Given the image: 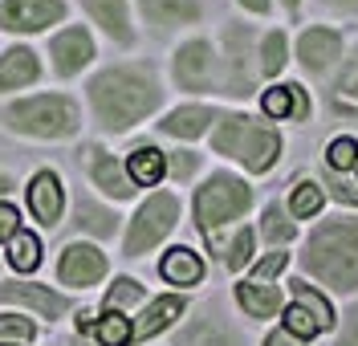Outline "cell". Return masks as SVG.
<instances>
[{"mask_svg":"<svg viewBox=\"0 0 358 346\" xmlns=\"http://www.w3.org/2000/svg\"><path fill=\"white\" fill-rule=\"evenodd\" d=\"M90 110L106 131H131L163 102L159 78L147 66H110L90 78Z\"/></svg>","mask_w":358,"mask_h":346,"instance_id":"cell-1","label":"cell"},{"mask_svg":"<svg viewBox=\"0 0 358 346\" xmlns=\"http://www.w3.org/2000/svg\"><path fill=\"white\" fill-rule=\"evenodd\" d=\"M306 269L342 294L358 289V220H330L306 245Z\"/></svg>","mask_w":358,"mask_h":346,"instance_id":"cell-2","label":"cell"},{"mask_svg":"<svg viewBox=\"0 0 358 346\" xmlns=\"http://www.w3.org/2000/svg\"><path fill=\"white\" fill-rule=\"evenodd\" d=\"M0 122L13 131V135H24V138H69L78 127H82V110L69 94H29L21 102L4 106Z\"/></svg>","mask_w":358,"mask_h":346,"instance_id":"cell-3","label":"cell"},{"mask_svg":"<svg viewBox=\"0 0 358 346\" xmlns=\"http://www.w3.org/2000/svg\"><path fill=\"white\" fill-rule=\"evenodd\" d=\"M212 147L228 159H241L248 171H268L277 163L281 138H277L273 127H265V122H257L248 115H224L216 135H212Z\"/></svg>","mask_w":358,"mask_h":346,"instance_id":"cell-4","label":"cell"},{"mask_svg":"<svg viewBox=\"0 0 358 346\" xmlns=\"http://www.w3.org/2000/svg\"><path fill=\"white\" fill-rule=\"evenodd\" d=\"M248 204H252V192H248L245 180H236L228 171H216L196 192V229L208 236V245H220V229L232 224L236 216H245Z\"/></svg>","mask_w":358,"mask_h":346,"instance_id":"cell-5","label":"cell"},{"mask_svg":"<svg viewBox=\"0 0 358 346\" xmlns=\"http://www.w3.org/2000/svg\"><path fill=\"white\" fill-rule=\"evenodd\" d=\"M179 220V200L171 196V192H155L147 204L134 212L131 229H127V240H122V249H127V257H143L151 253L159 240L167 236V232L176 229Z\"/></svg>","mask_w":358,"mask_h":346,"instance_id":"cell-6","label":"cell"},{"mask_svg":"<svg viewBox=\"0 0 358 346\" xmlns=\"http://www.w3.org/2000/svg\"><path fill=\"white\" fill-rule=\"evenodd\" d=\"M57 21H66V0H0L4 33H45Z\"/></svg>","mask_w":358,"mask_h":346,"instance_id":"cell-7","label":"cell"},{"mask_svg":"<svg viewBox=\"0 0 358 346\" xmlns=\"http://www.w3.org/2000/svg\"><path fill=\"white\" fill-rule=\"evenodd\" d=\"M330 326H334V310H330V301L322 298L313 285H293V305L285 310V330L306 343V338L322 334V330H330Z\"/></svg>","mask_w":358,"mask_h":346,"instance_id":"cell-8","label":"cell"},{"mask_svg":"<svg viewBox=\"0 0 358 346\" xmlns=\"http://www.w3.org/2000/svg\"><path fill=\"white\" fill-rule=\"evenodd\" d=\"M106 277V253L102 249H94L86 240H73L62 249L57 257V281L69 285V289H90V285H98Z\"/></svg>","mask_w":358,"mask_h":346,"instance_id":"cell-9","label":"cell"},{"mask_svg":"<svg viewBox=\"0 0 358 346\" xmlns=\"http://www.w3.org/2000/svg\"><path fill=\"white\" fill-rule=\"evenodd\" d=\"M49 57H53V73L57 78H73L94 62V37L86 24H66L62 33L49 37Z\"/></svg>","mask_w":358,"mask_h":346,"instance_id":"cell-10","label":"cell"},{"mask_svg":"<svg viewBox=\"0 0 358 346\" xmlns=\"http://www.w3.org/2000/svg\"><path fill=\"white\" fill-rule=\"evenodd\" d=\"M0 305H21V310H33V314L57 322L69 310V298L57 294L53 285H37V281H0Z\"/></svg>","mask_w":358,"mask_h":346,"instance_id":"cell-11","label":"cell"},{"mask_svg":"<svg viewBox=\"0 0 358 346\" xmlns=\"http://www.w3.org/2000/svg\"><path fill=\"white\" fill-rule=\"evenodd\" d=\"M24 200H29V212L41 229H57L62 224V212H66V184L57 171H37L29 187H24Z\"/></svg>","mask_w":358,"mask_h":346,"instance_id":"cell-12","label":"cell"},{"mask_svg":"<svg viewBox=\"0 0 358 346\" xmlns=\"http://www.w3.org/2000/svg\"><path fill=\"white\" fill-rule=\"evenodd\" d=\"M176 82L179 90H212L220 82V69H216V53L208 41H187V45L176 53Z\"/></svg>","mask_w":358,"mask_h":346,"instance_id":"cell-13","label":"cell"},{"mask_svg":"<svg viewBox=\"0 0 358 346\" xmlns=\"http://www.w3.org/2000/svg\"><path fill=\"white\" fill-rule=\"evenodd\" d=\"M82 163H86L94 187H102L110 200H131L134 192H138L131 180V171H127V163L118 159V155H110L106 147H86L82 151Z\"/></svg>","mask_w":358,"mask_h":346,"instance_id":"cell-14","label":"cell"},{"mask_svg":"<svg viewBox=\"0 0 358 346\" xmlns=\"http://www.w3.org/2000/svg\"><path fill=\"white\" fill-rule=\"evenodd\" d=\"M41 78V62L29 45H8L0 53V94L24 90Z\"/></svg>","mask_w":358,"mask_h":346,"instance_id":"cell-15","label":"cell"},{"mask_svg":"<svg viewBox=\"0 0 358 346\" xmlns=\"http://www.w3.org/2000/svg\"><path fill=\"white\" fill-rule=\"evenodd\" d=\"M338 49H342V37H338L334 29H306L301 41H297V57H301V66L310 69V73H326V69L334 66Z\"/></svg>","mask_w":358,"mask_h":346,"instance_id":"cell-16","label":"cell"},{"mask_svg":"<svg viewBox=\"0 0 358 346\" xmlns=\"http://www.w3.org/2000/svg\"><path fill=\"white\" fill-rule=\"evenodd\" d=\"M90 13V21L98 24L106 37H114L118 45H134V29H131V13L127 0H82Z\"/></svg>","mask_w":358,"mask_h":346,"instance_id":"cell-17","label":"cell"},{"mask_svg":"<svg viewBox=\"0 0 358 346\" xmlns=\"http://www.w3.org/2000/svg\"><path fill=\"white\" fill-rule=\"evenodd\" d=\"M179 314H183V298H176V294H171V298H167V294H163V298H155L147 310H143V314H138L131 343H147V338L163 334V330L179 318Z\"/></svg>","mask_w":358,"mask_h":346,"instance_id":"cell-18","label":"cell"},{"mask_svg":"<svg viewBox=\"0 0 358 346\" xmlns=\"http://www.w3.org/2000/svg\"><path fill=\"white\" fill-rule=\"evenodd\" d=\"M216 122V110L212 106H203V102H192V106H179L171 115L159 122V131L171 138H200L208 127Z\"/></svg>","mask_w":358,"mask_h":346,"instance_id":"cell-19","label":"cell"},{"mask_svg":"<svg viewBox=\"0 0 358 346\" xmlns=\"http://www.w3.org/2000/svg\"><path fill=\"white\" fill-rule=\"evenodd\" d=\"M138 8L159 29H179V24L200 21V0H138Z\"/></svg>","mask_w":358,"mask_h":346,"instance_id":"cell-20","label":"cell"},{"mask_svg":"<svg viewBox=\"0 0 358 346\" xmlns=\"http://www.w3.org/2000/svg\"><path fill=\"white\" fill-rule=\"evenodd\" d=\"M224 45H228V94H248L252 90V78H248V33L245 29H228Z\"/></svg>","mask_w":358,"mask_h":346,"instance_id":"cell-21","label":"cell"},{"mask_svg":"<svg viewBox=\"0 0 358 346\" xmlns=\"http://www.w3.org/2000/svg\"><path fill=\"white\" fill-rule=\"evenodd\" d=\"M236 301H241V310L248 318H273L281 310V294L268 281H241L236 285Z\"/></svg>","mask_w":358,"mask_h":346,"instance_id":"cell-22","label":"cell"},{"mask_svg":"<svg viewBox=\"0 0 358 346\" xmlns=\"http://www.w3.org/2000/svg\"><path fill=\"white\" fill-rule=\"evenodd\" d=\"M73 229L106 240V236H114V232H118V216H114L110 208L94 204L90 196H78V204H73Z\"/></svg>","mask_w":358,"mask_h":346,"instance_id":"cell-23","label":"cell"},{"mask_svg":"<svg viewBox=\"0 0 358 346\" xmlns=\"http://www.w3.org/2000/svg\"><path fill=\"white\" fill-rule=\"evenodd\" d=\"M159 273H163V281H171V285H196L203 277V261L192 249H171V253H163V261H159Z\"/></svg>","mask_w":358,"mask_h":346,"instance_id":"cell-24","label":"cell"},{"mask_svg":"<svg viewBox=\"0 0 358 346\" xmlns=\"http://www.w3.org/2000/svg\"><path fill=\"white\" fill-rule=\"evenodd\" d=\"M127 171H131L134 187H155L167 171V155L159 147H134L127 155Z\"/></svg>","mask_w":358,"mask_h":346,"instance_id":"cell-25","label":"cell"},{"mask_svg":"<svg viewBox=\"0 0 358 346\" xmlns=\"http://www.w3.org/2000/svg\"><path fill=\"white\" fill-rule=\"evenodd\" d=\"M265 115H273V118H301L310 115V98H306V90L301 86H277V90H268L265 94Z\"/></svg>","mask_w":358,"mask_h":346,"instance_id":"cell-26","label":"cell"},{"mask_svg":"<svg viewBox=\"0 0 358 346\" xmlns=\"http://www.w3.org/2000/svg\"><path fill=\"white\" fill-rule=\"evenodd\" d=\"M4 261L17 269V273H33L37 265H41V240L33 236V232H17L13 240H8V249H4Z\"/></svg>","mask_w":358,"mask_h":346,"instance_id":"cell-27","label":"cell"},{"mask_svg":"<svg viewBox=\"0 0 358 346\" xmlns=\"http://www.w3.org/2000/svg\"><path fill=\"white\" fill-rule=\"evenodd\" d=\"M334 110L358 118V53L346 62V69L338 73V82H334Z\"/></svg>","mask_w":358,"mask_h":346,"instance_id":"cell-28","label":"cell"},{"mask_svg":"<svg viewBox=\"0 0 358 346\" xmlns=\"http://www.w3.org/2000/svg\"><path fill=\"white\" fill-rule=\"evenodd\" d=\"M131 334H134V326L122 314H110V310L94 322V338L102 346H131Z\"/></svg>","mask_w":358,"mask_h":346,"instance_id":"cell-29","label":"cell"},{"mask_svg":"<svg viewBox=\"0 0 358 346\" xmlns=\"http://www.w3.org/2000/svg\"><path fill=\"white\" fill-rule=\"evenodd\" d=\"M143 298H147V289H143V285H138L134 277H118L110 289H106V301H102V305H106L110 314H122V310L138 305Z\"/></svg>","mask_w":358,"mask_h":346,"instance_id":"cell-30","label":"cell"},{"mask_svg":"<svg viewBox=\"0 0 358 346\" xmlns=\"http://www.w3.org/2000/svg\"><path fill=\"white\" fill-rule=\"evenodd\" d=\"M176 346H232V338L216 322H192L176 338Z\"/></svg>","mask_w":358,"mask_h":346,"instance_id":"cell-31","label":"cell"},{"mask_svg":"<svg viewBox=\"0 0 358 346\" xmlns=\"http://www.w3.org/2000/svg\"><path fill=\"white\" fill-rule=\"evenodd\" d=\"M0 338L4 343H17V346H29L37 338V322L24 318V314H0Z\"/></svg>","mask_w":358,"mask_h":346,"instance_id":"cell-32","label":"cell"},{"mask_svg":"<svg viewBox=\"0 0 358 346\" xmlns=\"http://www.w3.org/2000/svg\"><path fill=\"white\" fill-rule=\"evenodd\" d=\"M281 66H285V33H268L265 41H261V62H257V69L265 78H273V73H281Z\"/></svg>","mask_w":358,"mask_h":346,"instance_id":"cell-33","label":"cell"},{"mask_svg":"<svg viewBox=\"0 0 358 346\" xmlns=\"http://www.w3.org/2000/svg\"><path fill=\"white\" fill-rule=\"evenodd\" d=\"M261 229H265V236H268V240H277V245H285V240H293V236H297V224H293V220H289V216H285L277 204L265 208V216H261Z\"/></svg>","mask_w":358,"mask_h":346,"instance_id":"cell-34","label":"cell"},{"mask_svg":"<svg viewBox=\"0 0 358 346\" xmlns=\"http://www.w3.org/2000/svg\"><path fill=\"white\" fill-rule=\"evenodd\" d=\"M322 200H326V196H322V187L306 180V184L293 187V196H289V212H293V216H313V212L322 208Z\"/></svg>","mask_w":358,"mask_h":346,"instance_id":"cell-35","label":"cell"},{"mask_svg":"<svg viewBox=\"0 0 358 346\" xmlns=\"http://www.w3.org/2000/svg\"><path fill=\"white\" fill-rule=\"evenodd\" d=\"M248 261H252V229H241L232 236V245L224 249V265H228V269H241Z\"/></svg>","mask_w":358,"mask_h":346,"instance_id":"cell-36","label":"cell"},{"mask_svg":"<svg viewBox=\"0 0 358 346\" xmlns=\"http://www.w3.org/2000/svg\"><path fill=\"white\" fill-rule=\"evenodd\" d=\"M355 159H358V143L355 138H338V143H330V167L346 171V167H355Z\"/></svg>","mask_w":358,"mask_h":346,"instance_id":"cell-37","label":"cell"},{"mask_svg":"<svg viewBox=\"0 0 358 346\" xmlns=\"http://www.w3.org/2000/svg\"><path fill=\"white\" fill-rule=\"evenodd\" d=\"M17 232H21V212L8 204V200H0V245H8Z\"/></svg>","mask_w":358,"mask_h":346,"instance_id":"cell-38","label":"cell"},{"mask_svg":"<svg viewBox=\"0 0 358 346\" xmlns=\"http://www.w3.org/2000/svg\"><path fill=\"white\" fill-rule=\"evenodd\" d=\"M196 167H200V155H192V151H171V155H167V171H171L176 180H187Z\"/></svg>","mask_w":358,"mask_h":346,"instance_id":"cell-39","label":"cell"},{"mask_svg":"<svg viewBox=\"0 0 358 346\" xmlns=\"http://www.w3.org/2000/svg\"><path fill=\"white\" fill-rule=\"evenodd\" d=\"M285 269V253H268L265 261H257V269H252V281H273V277Z\"/></svg>","mask_w":358,"mask_h":346,"instance_id":"cell-40","label":"cell"},{"mask_svg":"<svg viewBox=\"0 0 358 346\" xmlns=\"http://www.w3.org/2000/svg\"><path fill=\"white\" fill-rule=\"evenodd\" d=\"M334 346H358V305L346 314V330H342V338Z\"/></svg>","mask_w":358,"mask_h":346,"instance_id":"cell-41","label":"cell"},{"mask_svg":"<svg viewBox=\"0 0 358 346\" xmlns=\"http://www.w3.org/2000/svg\"><path fill=\"white\" fill-rule=\"evenodd\" d=\"M265 346H306V343H301L297 334H289V330L281 326V330H273V334L265 338Z\"/></svg>","mask_w":358,"mask_h":346,"instance_id":"cell-42","label":"cell"},{"mask_svg":"<svg viewBox=\"0 0 358 346\" xmlns=\"http://www.w3.org/2000/svg\"><path fill=\"white\" fill-rule=\"evenodd\" d=\"M330 192H334L338 200H346V204H358V192H350L346 184H330Z\"/></svg>","mask_w":358,"mask_h":346,"instance_id":"cell-43","label":"cell"},{"mask_svg":"<svg viewBox=\"0 0 358 346\" xmlns=\"http://www.w3.org/2000/svg\"><path fill=\"white\" fill-rule=\"evenodd\" d=\"M8 192H17V180H13V175H8V171H0V200H4V196H8Z\"/></svg>","mask_w":358,"mask_h":346,"instance_id":"cell-44","label":"cell"},{"mask_svg":"<svg viewBox=\"0 0 358 346\" xmlns=\"http://www.w3.org/2000/svg\"><path fill=\"white\" fill-rule=\"evenodd\" d=\"M248 13H268V0H241Z\"/></svg>","mask_w":358,"mask_h":346,"instance_id":"cell-45","label":"cell"},{"mask_svg":"<svg viewBox=\"0 0 358 346\" xmlns=\"http://www.w3.org/2000/svg\"><path fill=\"white\" fill-rule=\"evenodd\" d=\"M334 4H342V8H358V0H334Z\"/></svg>","mask_w":358,"mask_h":346,"instance_id":"cell-46","label":"cell"},{"mask_svg":"<svg viewBox=\"0 0 358 346\" xmlns=\"http://www.w3.org/2000/svg\"><path fill=\"white\" fill-rule=\"evenodd\" d=\"M297 4H301V0H285V8H289V13H297Z\"/></svg>","mask_w":358,"mask_h":346,"instance_id":"cell-47","label":"cell"},{"mask_svg":"<svg viewBox=\"0 0 358 346\" xmlns=\"http://www.w3.org/2000/svg\"><path fill=\"white\" fill-rule=\"evenodd\" d=\"M73 346H90V343H82V338H73Z\"/></svg>","mask_w":358,"mask_h":346,"instance_id":"cell-48","label":"cell"},{"mask_svg":"<svg viewBox=\"0 0 358 346\" xmlns=\"http://www.w3.org/2000/svg\"><path fill=\"white\" fill-rule=\"evenodd\" d=\"M4 346H17V343H4Z\"/></svg>","mask_w":358,"mask_h":346,"instance_id":"cell-49","label":"cell"}]
</instances>
